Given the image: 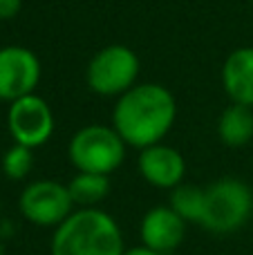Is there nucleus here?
Listing matches in <instances>:
<instances>
[{
	"mask_svg": "<svg viewBox=\"0 0 253 255\" xmlns=\"http://www.w3.org/2000/svg\"><path fill=\"white\" fill-rule=\"evenodd\" d=\"M70 197L74 206L81 208H97L110 193V175L99 172H76L67 184Z\"/></svg>",
	"mask_w": 253,
	"mask_h": 255,
	"instance_id": "nucleus-13",
	"label": "nucleus"
},
{
	"mask_svg": "<svg viewBox=\"0 0 253 255\" xmlns=\"http://www.w3.org/2000/svg\"><path fill=\"white\" fill-rule=\"evenodd\" d=\"M177 119V103L168 88L159 83H139L124 92L112 110V128L126 145L143 150L161 143Z\"/></svg>",
	"mask_w": 253,
	"mask_h": 255,
	"instance_id": "nucleus-1",
	"label": "nucleus"
},
{
	"mask_svg": "<svg viewBox=\"0 0 253 255\" xmlns=\"http://www.w3.org/2000/svg\"><path fill=\"white\" fill-rule=\"evenodd\" d=\"M124 255H161V253H155V251H150V249H146V247H134V249H128Z\"/></svg>",
	"mask_w": 253,
	"mask_h": 255,
	"instance_id": "nucleus-17",
	"label": "nucleus"
},
{
	"mask_svg": "<svg viewBox=\"0 0 253 255\" xmlns=\"http://www.w3.org/2000/svg\"><path fill=\"white\" fill-rule=\"evenodd\" d=\"M186 235V222L173 206H155L143 215L139 226L141 247L155 253H170L184 242Z\"/></svg>",
	"mask_w": 253,
	"mask_h": 255,
	"instance_id": "nucleus-10",
	"label": "nucleus"
},
{
	"mask_svg": "<svg viewBox=\"0 0 253 255\" xmlns=\"http://www.w3.org/2000/svg\"><path fill=\"white\" fill-rule=\"evenodd\" d=\"M40 74V61L29 47H0V101L13 103L22 97L36 94Z\"/></svg>",
	"mask_w": 253,
	"mask_h": 255,
	"instance_id": "nucleus-8",
	"label": "nucleus"
},
{
	"mask_svg": "<svg viewBox=\"0 0 253 255\" xmlns=\"http://www.w3.org/2000/svg\"><path fill=\"white\" fill-rule=\"evenodd\" d=\"M7 128L13 143L36 150L52 139L56 119H54L49 103L43 97L29 94V97H22L18 101L9 103Z\"/></svg>",
	"mask_w": 253,
	"mask_h": 255,
	"instance_id": "nucleus-7",
	"label": "nucleus"
},
{
	"mask_svg": "<svg viewBox=\"0 0 253 255\" xmlns=\"http://www.w3.org/2000/svg\"><path fill=\"white\" fill-rule=\"evenodd\" d=\"M253 213V190L242 179H222L202 188V208L197 224L215 235H229L242 229Z\"/></svg>",
	"mask_w": 253,
	"mask_h": 255,
	"instance_id": "nucleus-3",
	"label": "nucleus"
},
{
	"mask_svg": "<svg viewBox=\"0 0 253 255\" xmlns=\"http://www.w3.org/2000/svg\"><path fill=\"white\" fill-rule=\"evenodd\" d=\"M18 208H20L22 217L29 224L36 226H61L67 217L72 215L74 202L70 197L67 184L54 179H38L31 181L22 188L20 199H18Z\"/></svg>",
	"mask_w": 253,
	"mask_h": 255,
	"instance_id": "nucleus-6",
	"label": "nucleus"
},
{
	"mask_svg": "<svg viewBox=\"0 0 253 255\" xmlns=\"http://www.w3.org/2000/svg\"><path fill=\"white\" fill-rule=\"evenodd\" d=\"M124 235L110 213L79 208L52 238V255H124Z\"/></svg>",
	"mask_w": 253,
	"mask_h": 255,
	"instance_id": "nucleus-2",
	"label": "nucleus"
},
{
	"mask_svg": "<svg viewBox=\"0 0 253 255\" xmlns=\"http://www.w3.org/2000/svg\"><path fill=\"white\" fill-rule=\"evenodd\" d=\"M220 141L229 148H245L253 139V108L231 103L224 108L218 121Z\"/></svg>",
	"mask_w": 253,
	"mask_h": 255,
	"instance_id": "nucleus-12",
	"label": "nucleus"
},
{
	"mask_svg": "<svg viewBox=\"0 0 253 255\" xmlns=\"http://www.w3.org/2000/svg\"><path fill=\"white\" fill-rule=\"evenodd\" d=\"M141 70L139 56L126 45H108L99 49L88 63L85 81L99 97H117L137 85Z\"/></svg>",
	"mask_w": 253,
	"mask_h": 255,
	"instance_id": "nucleus-5",
	"label": "nucleus"
},
{
	"mask_svg": "<svg viewBox=\"0 0 253 255\" xmlns=\"http://www.w3.org/2000/svg\"><path fill=\"white\" fill-rule=\"evenodd\" d=\"M34 168V150L27 145L13 143L2 157V172L13 181L25 179Z\"/></svg>",
	"mask_w": 253,
	"mask_h": 255,
	"instance_id": "nucleus-15",
	"label": "nucleus"
},
{
	"mask_svg": "<svg viewBox=\"0 0 253 255\" xmlns=\"http://www.w3.org/2000/svg\"><path fill=\"white\" fill-rule=\"evenodd\" d=\"M222 88L231 103L253 108V47H238L227 56Z\"/></svg>",
	"mask_w": 253,
	"mask_h": 255,
	"instance_id": "nucleus-11",
	"label": "nucleus"
},
{
	"mask_svg": "<svg viewBox=\"0 0 253 255\" xmlns=\"http://www.w3.org/2000/svg\"><path fill=\"white\" fill-rule=\"evenodd\" d=\"M170 206L184 217V222H193L197 224L200 220V208H202V188L197 186H177L170 195Z\"/></svg>",
	"mask_w": 253,
	"mask_h": 255,
	"instance_id": "nucleus-14",
	"label": "nucleus"
},
{
	"mask_svg": "<svg viewBox=\"0 0 253 255\" xmlns=\"http://www.w3.org/2000/svg\"><path fill=\"white\" fill-rule=\"evenodd\" d=\"M22 0H0V20H11L20 13Z\"/></svg>",
	"mask_w": 253,
	"mask_h": 255,
	"instance_id": "nucleus-16",
	"label": "nucleus"
},
{
	"mask_svg": "<svg viewBox=\"0 0 253 255\" xmlns=\"http://www.w3.org/2000/svg\"><path fill=\"white\" fill-rule=\"evenodd\" d=\"M137 166L143 179L161 190H175L177 186H182V179L186 175L184 154L173 145H166L164 141L139 150Z\"/></svg>",
	"mask_w": 253,
	"mask_h": 255,
	"instance_id": "nucleus-9",
	"label": "nucleus"
},
{
	"mask_svg": "<svg viewBox=\"0 0 253 255\" xmlns=\"http://www.w3.org/2000/svg\"><path fill=\"white\" fill-rule=\"evenodd\" d=\"M67 157L76 172L112 175L126 159V141L112 126H83L70 139Z\"/></svg>",
	"mask_w": 253,
	"mask_h": 255,
	"instance_id": "nucleus-4",
	"label": "nucleus"
}]
</instances>
